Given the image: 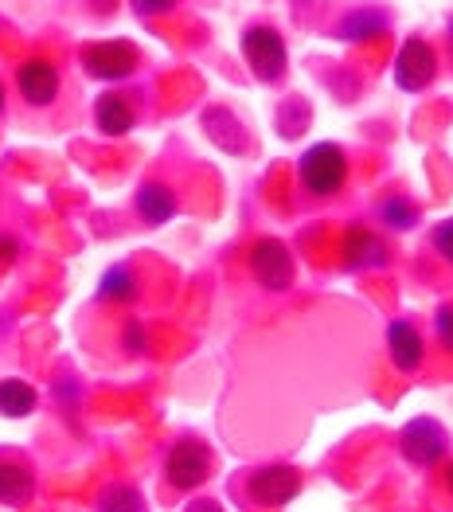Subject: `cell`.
<instances>
[{
	"label": "cell",
	"instance_id": "1",
	"mask_svg": "<svg viewBox=\"0 0 453 512\" xmlns=\"http://www.w3.org/2000/svg\"><path fill=\"white\" fill-rule=\"evenodd\" d=\"M297 180H301V188H305L309 196H317V200L336 196V192L348 184V157H344V149L332 145V141L309 145V149L301 153V161H297Z\"/></svg>",
	"mask_w": 453,
	"mask_h": 512
},
{
	"label": "cell",
	"instance_id": "2",
	"mask_svg": "<svg viewBox=\"0 0 453 512\" xmlns=\"http://www.w3.org/2000/svg\"><path fill=\"white\" fill-rule=\"evenodd\" d=\"M215 470L211 450L200 438H180L172 442V450L165 454V481L176 493H196L207 477Z\"/></svg>",
	"mask_w": 453,
	"mask_h": 512
},
{
	"label": "cell",
	"instance_id": "3",
	"mask_svg": "<svg viewBox=\"0 0 453 512\" xmlns=\"http://www.w3.org/2000/svg\"><path fill=\"white\" fill-rule=\"evenodd\" d=\"M446 450H450V434L430 415H418L399 430V454H403V462H411L418 470L438 466L446 458Z\"/></svg>",
	"mask_w": 453,
	"mask_h": 512
},
{
	"label": "cell",
	"instance_id": "4",
	"mask_svg": "<svg viewBox=\"0 0 453 512\" xmlns=\"http://www.w3.org/2000/svg\"><path fill=\"white\" fill-rule=\"evenodd\" d=\"M301 473L293 470L289 462H274V466H258L247 477V497L262 509H282L301 493Z\"/></svg>",
	"mask_w": 453,
	"mask_h": 512
},
{
	"label": "cell",
	"instance_id": "5",
	"mask_svg": "<svg viewBox=\"0 0 453 512\" xmlns=\"http://www.w3.org/2000/svg\"><path fill=\"white\" fill-rule=\"evenodd\" d=\"M250 274L258 278L262 290L282 294V290L293 286L297 266H293V255H289V247L282 239H258V243L250 247Z\"/></svg>",
	"mask_w": 453,
	"mask_h": 512
},
{
	"label": "cell",
	"instance_id": "6",
	"mask_svg": "<svg viewBox=\"0 0 453 512\" xmlns=\"http://www.w3.org/2000/svg\"><path fill=\"white\" fill-rule=\"evenodd\" d=\"M243 59L250 63L254 79H262V83H278L286 75V43L266 24L243 32Z\"/></svg>",
	"mask_w": 453,
	"mask_h": 512
},
{
	"label": "cell",
	"instance_id": "7",
	"mask_svg": "<svg viewBox=\"0 0 453 512\" xmlns=\"http://www.w3.org/2000/svg\"><path fill=\"white\" fill-rule=\"evenodd\" d=\"M83 71L90 79H102V83H118L129 79L137 71V47L125 40H102V43H86L83 47Z\"/></svg>",
	"mask_w": 453,
	"mask_h": 512
},
{
	"label": "cell",
	"instance_id": "8",
	"mask_svg": "<svg viewBox=\"0 0 453 512\" xmlns=\"http://www.w3.org/2000/svg\"><path fill=\"white\" fill-rule=\"evenodd\" d=\"M434 75H438V55H434L430 43L414 36V40L399 47V59H395V83H399V90L418 94V90H426V86L434 83Z\"/></svg>",
	"mask_w": 453,
	"mask_h": 512
},
{
	"label": "cell",
	"instance_id": "9",
	"mask_svg": "<svg viewBox=\"0 0 453 512\" xmlns=\"http://www.w3.org/2000/svg\"><path fill=\"white\" fill-rule=\"evenodd\" d=\"M16 90H20V98H24L32 110L51 106V102L59 98V67L47 63V59H28V63H20V71H16Z\"/></svg>",
	"mask_w": 453,
	"mask_h": 512
},
{
	"label": "cell",
	"instance_id": "10",
	"mask_svg": "<svg viewBox=\"0 0 453 512\" xmlns=\"http://www.w3.org/2000/svg\"><path fill=\"white\" fill-rule=\"evenodd\" d=\"M340 262H344V270H383L391 262V251H387V243L375 231L352 227V231H344Z\"/></svg>",
	"mask_w": 453,
	"mask_h": 512
},
{
	"label": "cell",
	"instance_id": "11",
	"mask_svg": "<svg viewBox=\"0 0 453 512\" xmlns=\"http://www.w3.org/2000/svg\"><path fill=\"white\" fill-rule=\"evenodd\" d=\"M387 356L399 372H418L426 364V341L411 321H391L387 325Z\"/></svg>",
	"mask_w": 453,
	"mask_h": 512
},
{
	"label": "cell",
	"instance_id": "12",
	"mask_svg": "<svg viewBox=\"0 0 453 512\" xmlns=\"http://www.w3.org/2000/svg\"><path fill=\"white\" fill-rule=\"evenodd\" d=\"M36 497V473L20 458H0V505L24 509Z\"/></svg>",
	"mask_w": 453,
	"mask_h": 512
},
{
	"label": "cell",
	"instance_id": "13",
	"mask_svg": "<svg viewBox=\"0 0 453 512\" xmlns=\"http://www.w3.org/2000/svg\"><path fill=\"white\" fill-rule=\"evenodd\" d=\"M133 208H137V215L149 223V227H161V223H168L172 215H176V192L168 188V184H161V180H145L141 188H137V200H133Z\"/></svg>",
	"mask_w": 453,
	"mask_h": 512
},
{
	"label": "cell",
	"instance_id": "14",
	"mask_svg": "<svg viewBox=\"0 0 453 512\" xmlns=\"http://www.w3.org/2000/svg\"><path fill=\"white\" fill-rule=\"evenodd\" d=\"M94 126L102 129L106 137H125L129 129L137 126V110L125 94H102L94 102Z\"/></svg>",
	"mask_w": 453,
	"mask_h": 512
},
{
	"label": "cell",
	"instance_id": "15",
	"mask_svg": "<svg viewBox=\"0 0 453 512\" xmlns=\"http://www.w3.org/2000/svg\"><path fill=\"white\" fill-rule=\"evenodd\" d=\"M40 407V391L24 380H0V415L4 419H28Z\"/></svg>",
	"mask_w": 453,
	"mask_h": 512
},
{
	"label": "cell",
	"instance_id": "16",
	"mask_svg": "<svg viewBox=\"0 0 453 512\" xmlns=\"http://www.w3.org/2000/svg\"><path fill=\"white\" fill-rule=\"evenodd\" d=\"M98 512H149V501L141 489L118 481V485H106L98 493Z\"/></svg>",
	"mask_w": 453,
	"mask_h": 512
},
{
	"label": "cell",
	"instance_id": "17",
	"mask_svg": "<svg viewBox=\"0 0 453 512\" xmlns=\"http://www.w3.org/2000/svg\"><path fill=\"white\" fill-rule=\"evenodd\" d=\"M98 298L102 301H125L137 298V274L129 270V266H110L106 274H102V282H98Z\"/></svg>",
	"mask_w": 453,
	"mask_h": 512
},
{
	"label": "cell",
	"instance_id": "18",
	"mask_svg": "<svg viewBox=\"0 0 453 512\" xmlns=\"http://www.w3.org/2000/svg\"><path fill=\"white\" fill-rule=\"evenodd\" d=\"M418 219H422V212L414 208V200H407V196H387L379 204V223L391 227V231H411Z\"/></svg>",
	"mask_w": 453,
	"mask_h": 512
},
{
	"label": "cell",
	"instance_id": "19",
	"mask_svg": "<svg viewBox=\"0 0 453 512\" xmlns=\"http://www.w3.org/2000/svg\"><path fill=\"white\" fill-rule=\"evenodd\" d=\"M375 32H383V20L375 16V12H356V16H348L344 20V28H340V36L344 40H364V36H375Z\"/></svg>",
	"mask_w": 453,
	"mask_h": 512
},
{
	"label": "cell",
	"instance_id": "20",
	"mask_svg": "<svg viewBox=\"0 0 453 512\" xmlns=\"http://www.w3.org/2000/svg\"><path fill=\"white\" fill-rule=\"evenodd\" d=\"M434 333H438V344L453 352V305H438L434 313Z\"/></svg>",
	"mask_w": 453,
	"mask_h": 512
},
{
	"label": "cell",
	"instance_id": "21",
	"mask_svg": "<svg viewBox=\"0 0 453 512\" xmlns=\"http://www.w3.org/2000/svg\"><path fill=\"white\" fill-rule=\"evenodd\" d=\"M430 243H434V251L446 258V262H453V219H446V223H438V227H434Z\"/></svg>",
	"mask_w": 453,
	"mask_h": 512
},
{
	"label": "cell",
	"instance_id": "22",
	"mask_svg": "<svg viewBox=\"0 0 453 512\" xmlns=\"http://www.w3.org/2000/svg\"><path fill=\"white\" fill-rule=\"evenodd\" d=\"M129 8L137 16H168L176 8V0H129Z\"/></svg>",
	"mask_w": 453,
	"mask_h": 512
},
{
	"label": "cell",
	"instance_id": "23",
	"mask_svg": "<svg viewBox=\"0 0 453 512\" xmlns=\"http://www.w3.org/2000/svg\"><path fill=\"white\" fill-rule=\"evenodd\" d=\"M122 341H125V348H129V356H141V352H145V329H141L137 321H125Z\"/></svg>",
	"mask_w": 453,
	"mask_h": 512
},
{
	"label": "cell",
	"instance_id": "24",
	"mask_svg": "<svg viewBox=\"0 0 453 512\" xmlns=\"http://www.w3.org/2000/svg\"><path fill=\"white\" fill-rule=\"evenodd\" d=\"M16 251H20V243H16L12 235H0V266L16 262Z\"/></svg>",
	"mask_w": 453,
	"mask_h": 512
},
{
	"label": "cell",
	"instance_id": "25",
	"mask_svg": "<svg viewBox=\"0 0 453 512\" xmlns=\"http://www.w3.org/2000/svg\"><path fill=\"white\" fill-rule=\"evenodd\" d=\"M188 512H223V509H219L215 501H192V505H188Z\"/></svg>",
	"mask_w": 453,
	"mask_h": 512
},
{
	"label": "cell",
	"instance_id": "26",
	"mask_svg": "<svg viewBox=\"0 0 453 512\" xmlns=\"http://www.w3.org/2000/svg\"><path fill=\"white\" fill-rule=\"evenodd\" d=\"M446 489H450V493H453V462H450V466H446Z\"/></svg>",
	"mask_w": 453,
	"mask_h": 512
},
{
	"label": "cell",
	"instance_id": "27",
	"mask_svg": "<svg viewBox=\"0 0 453 512\" xmlns=\"http://www.w3.org/2000/svg\"><path fill=\"white\" fill-rule=\"evenodd\" d=\"M0 110H4V83H0Z\"/></svg>",
	"mask_w": 453,
	"mask_h": 512
},
{
	"label": "cell",
	"instance_id": "28",
	"mask_svg": "<svg viewBox=\"0 0 453 512\" xmlns=\"http://www.w3.org/2000/svg\"><path fill=\"white\" fill-rule=\"evenodd\" d=\"M450 40H453V16H450Z\"/></svg>",
	"mask_w": 453,
	"mask_h": 512
}]
</instances>
